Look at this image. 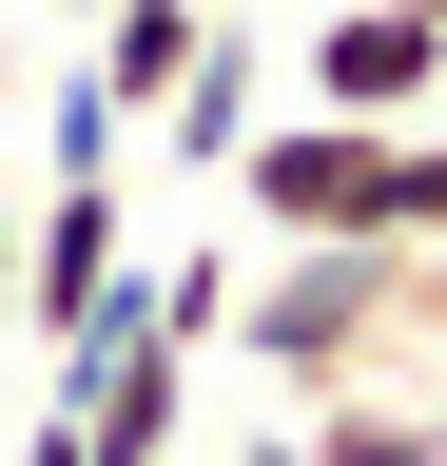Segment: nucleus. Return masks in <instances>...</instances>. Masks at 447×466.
Listing matches in <instances>:
<instances>
[{
    "instance_id": "nucleus-9",
    "label": "nucleus",
    "mask_w": 447,
    "mask_h": 466,
    "mask_svg": "<svg viewBox=\"0 0 447 466\" xmlns=\"http://www.w3.org/2000/svg\"><path fill=\"white\" fill-rule=\"evenodd\" d=\"M20 175H117V97H97L78 58H59V97H39V156Z\"/></svg>"
},
{
    "instance_id": "nucleus-12",
    "label": "nucleus",
    "mask_w": 447,
    "mask_h": 466,
    "mask_svg": "<svg viewBox=\"0 0 447 466\" xmlns=\"http://www.w3.org/2000/svg\"><path fill=\"white\" fill-rule=\"evenodd\" d=\"M59 20H117V0H59Z\"/></svg>"
},
{
    "instance_id": "nucleus-10",
    "label": "nucleus",
    "mask_w": 447,
    "mask_h": 466,
    "mask_svg": "<svg viewBox=\"0 0 447 466\" xmlns=\"http://www.w3.org/2000/svg\"><path fill=\"white\" fill-rule=\"evenodd\" d=\"M20 195H39V175H20V156H0V291H20Z\"/></svg>"
},
{
    "instance_id": "nucleus-4",
    "label": "nucleus",
    "mask_w": 447,
    "mask_h": 466,
    "mask_svg": "<svg viewBox=\"0 0 447 466\" xmlns=\"http://www.w3.org/2000/svg\"><path fill=\"white\" fill-rule=\"evenodd\" d=\"M39 408L78 428V466H176V428H195V350L117 311L97 350H59V389H39Z\"/></svg>"
},
{
    "instance_id": "nucleus-5",
    "label": "nucleus",
    "mask_w": 447,
    "mask_h": 466,
    "mask_svg": "<svg viewBox=\"0 0 447 466\" xmlns=\"http://www.w3.org/2000/svg\"><path fill=\"white\" fill-rule=\"evenodd\" d=\"M253 116H272V20H253V0H214V39H195V78L156 97L137 137L176 156V175H234V156H253Z\"/></svg>"
},
{
    "instance_id": "nucleus-1",
    "label": "nucleus",
    "mask_w": 447,
    "mask_h": 466,
    "mask_svg": "<svg viewBox=\"0 0 447 466\" xmlns=\"http://www.w3.org/2000/svg\"><path fill=\"white\" fill-rule=\"evenodd\" d=\"M214 350H253V389H272V408H330V389H428V350H447V253H389V233L253 253Z\"/></svg>"
},
{
    "instance_id": "nucleus-7",
    "label": "nucleus",
    "mask_w": 447,
    "mask_h": 466,
    "mask_svg": "<svg viewBox=\"0 0 447 466\" xmlns=\"http://www.w3.org/2000/svg\"><path fill=\"white\" fill-rule=\"evenodd\" d=\"M195 39H214V0H117V20H78V78L117 97V137H137V116L195 78Z\"/></svg>"
},
{
    "instance_id": "nucleus-3",
    "label": "nucleus",
    "mask_w": 447,
    "mask_h": 466,
    "mask_svg": "<svg viewBox=\"0 0 447 466\" xmlns=\"http://www.w3.org/2000/svg\"><path fill=\"white\" fill-rule=\"evenodd\" d=\"M292 116H370V137H428L447 116V20L428 0H330L292 58Z\"/></svg>"
},
{
    "instance_id": "nucleus-8",
    "label": "nucleus",
    "mask_w": 447,
    "mask_h": 466,
    "mask_svg": "<svg viewBox=\"0 0 447 466\" xmlns=\"http://www.w3.org/2000/svg\"><path fill=\"white\" fill-rule=\"evenodd\" d=\"M137 330H176V350H214L234 330V233H195V253H137V291H117Z\"/></svg>"
},
{
    "instance_id": "nucleus-2",
    "label": "nucleus",
    "mask_w": 447,
    "mask_h": 466,
    "mask_svg": "<svg viewBox=\"0 0 447 466\" xmlns=\"http://www.w3.org/2000/svg\"><path fill=\"white\" fill-rule=\"evenodd\" d=\"M117 291H137V233H117V175H39V195H20V291H0V311L39 330V370L117 330Z\"/></svg>"
},
{
    "instance_id": "nucleus-6",
    "label": "nucleus",
    "mask_w": 447,
    "mask_h": 466,
    "mask_svg": "<svg viewBox=\"0 0 447 466\" xmlns=\"http://www.w3.org/2000/svg\"><path fill=\"white\" fill-rule=\"evenodd\" d=\"M234 466H447V389H330V408H272Z\"/></svg>"
},
{
    "instance_id": "nucleus-11",
    "label": "nucleus",
    "mask_w": 447,
    "mask_h": 466,
    "mask_svg": "<svg viewBox=\"0 0 447 466\" xmlns=\"http://www.w3.org/2000/svg\"><path fill=\"white\" fill-rule=\"evenodd\" d=\"M20 466H78V428H59V408H39V428H20Z\"/></svg>"
}]
</instances>
